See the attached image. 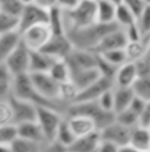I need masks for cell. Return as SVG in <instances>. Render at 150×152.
I'll return each mask as SVG.
<instances>
[{"mask_svg": "<svg viewBox=\"0 0 150 152\" xmlns=\"http://www.w3.org/2000/svg\"><path fill=\"white\" fill-rule=\"evenodd\" d=\"M145 104H146V101H145V100H143L142 97L135 95V97L132 99V101H131V103H130V106H129V109H131L135 114H137V115L139 116V115L142 114V112L144 110Z\"/></svg>", "mask_w": 150, "mask_h": 152, "instance_id": "cell-44", "label": "cell"}, {"mask_svg": "<svg viewBox=\"0 0 150 152\" xmlns=\"http://www.w3.org/2000/svg\"><path fill=\"white\" fill-rule=\"evenodd\" d=\"M81 0H56V5H58L64 11H70L74 8Z\"/></svg>", "mask_w": 150, "mask_h": 152, "instance_id": "cell-48", "label": "cell"}, {"mask_svg": "<svg viewBox=\"0 0 150 152\" xmlns=\"http://www.w3.org/2000/svg\"><path fill=\"white\" fill-rule=\"evenodd\" d=\"M33 1L39 4V5H41V6H44V7H46V8H50L51 6L56 5V0H33Z\"/></svg>", "mask_w": 150, "mask_h": 152, "instance_id": "cell-50", "label": "cell"}, {"mask_svg": "<svg viewBox=\"0 0 150 152\" xmlns=\"http://www.w3.org/2000/svg\"><path fill=\"white\" fill-rule=\"evenodd\" d=\"M73 44L67 33L52 34L48 42L43 46L41 51L53 57L54 59H65L73 50Z\"/></svg>", "mask_w": 150, "mask_h": 152, "instance_id": "cell-10", "label": "cell"}, {"mask_svg": "<svg viewBox=\"0 0 150 152\" xmlns=\"http://www.w3.org/2000/svg\"><path fill=\"white\" fill-rule=\"evenodd\" d=\"M102 141L100 132L94 131L90 134L78 137L74 142L67 148L69 152H97L98 146Z\"/></svg>", "mask_w": 150, "mask_h": 152, "instance_id": "cell-18", "label": "cell"}, {"mask_svg": "<svg viewBox=\"0 0 150 152\" xmlns=\"http://www.w3.org/2000/svg\"><path fill=\"white\" fill-rule=\"evenodd\" d=\"M71 114H81L91 118L96 125L98 131L115 121V113L113 112H106L98 104L97 101H87V102H74L71 103L67 109L65 115H71Z\"/></svg>", "mask_w": 150, "mask_h": 152, "instance_id": "cell-4", "label": "cell"}, {"mask_svg": "<svg viewBox=\"0 0 150 152\" xmlns=\"http://www.w3.org/2000/svg\"><path fill=\"white\" fill-rule=\"evenodd\" d=\"M99 132L103 140L111 141L118 145L119 147H125V146H129L130 144L132 128L115 120L107 126H105L104 128H102Z\"/></svg>", "mask_w": 150, "mask_h": 152, "instance_id": "cell-11", "label": "cell"}, {"mask_svg": "<svg viewBox=\"0 0 150 152\" xmlns=\"http://www.w3.org/2000/svg\"><path fill=\"white\" fill-rule=\"evenodd\" d=\"M113 95H115V114L129 108L132 99L135 97V91L132 87H115L113 86Z\"/></svg>", "mask_w": 150, "mask_h": 152, "instance_id": "cell-24", "label": "cell"}, {"mask_svg": "<svg viewBox=\"0 0 150 152\" xmlns=\"http://www.w3.org/2000/svg\"><path fill=\"white\" fill-rule=\"evenodd\" d=\"M120 152H138V151H136L135 148H132L130 146H125V147H122L120 148Z\"/></svg>", "mask_w": 150, "mask_h": 152, "instance_id": "cell-53", "label": "cell"}, {"mask_svg": "<svg viewBox=\"0 0 150 152\" xmlns=\"http://www.w3.org/2000/svg\"><path fill=\"white\" fill-rule=\"evenodd\" d=\"M24 4H27V2H31V1H33V0H21Z\"/></svg>", "mask_w": 150, "mask_h": 152, "instance_id": "cell-55", "label": "cell"}, {"mask_svg": "<svg viewBox=\"0 0 150 152\" xmlns=\"http://www.w3.org/2000/svg\"><path fill=\"white\" fill-rule=\"evenodd\" d=\"M136 64V68H137V72H138V76H146V75H150V62L145 58V57H142L139 59H137L135 62Z\"/></svg>", "mask_w": 150, "mask_h": 152, "instance_id": "cell-45", "label": "cell"}, {"mask_svg": "<svg viewBox=\"0 0 150 152\" xmlns=\"http://www.w3.org/2000/svg\"><path fill=\"white\" fill-rule=\"evenodd\" d=\"M144 57L150 62V37L148 38V44H146V51H145V55Z\"/></svg>", "mask_w": 150, "mask_h": 152, "instance_id": "cell-51", "label": "cell"}, {"mask_svg": "<svg viewBox=\"0 0 150 152\" xmlns=\"http://www.w3.org/2000/svg\"><path fill=\"white\" fill-rule=\"evenodd\" d=\"M48 19V8L31 1L25 4L20 15H19V32L21 33L26 28L38 25L47 24Z\"/></svg>", "mask_w": 150, "mask_h": 152, "instance_id": "cell-8", "label": "cell"}, {"mask_svg": "<svg viewBox=\"0 0 150 152\" xmlns=\"http://www.w3.org/2000/svg\"><path fill=\"white\" fill-rule=\"evenodd\" d=\"M76 139H77V137L73 133V131H72L71 126L69 125V121L65 116L57 131V134H56V138L53 141H56L57 144H59L60 146H63L65 148H69L74 142Z\"/></svg>", "mask_w": 150, "mask_h": 152, "instance_id": "cell-28", "label": "cell"}, {"mask_svg": "<svg viewBox=\"0 0 150 152\" xmlns=\"http://www.w3.org/2000/svg\"><path fill=\"white\" fill-rule=\"evenodd\" d=\"M93 1H98V0H93Z\"/></svg>", "mask_w": 150, "mask_h": 152, "instance_id": "cell-57", "label": "cell"}, {"mask_svg": "<svg viewBox=\"0 0 150 152\" xmlns=\"http://www.w3.org/2000/svg\"><path fill=\"white\" fill-rule=\"evenodd\" d=\"M21 39V34L19 31L9 32L0 36V63H4L9 53L14 50L18 43Z\"/></svg>", "mask_w": 150, "mask_h": 152, "instance_id": "cell-25", "label": "cell"}, {"mask_svg": "<svg viewBox=\"0 0 150 152\" xmlns=\"http://www.w3.org/2000/svg\"><path fill=\"white\" fill-rule=\"evenodd\" d=\"M43 152H67V148L60 146L56 141L52 142H46L43 146Z\"/></svg>", "mask_w": 150, "mask_h": 152, "instance_id": "cell-49", "label": "cell"}, {"mask_svg": "<svg viewBox=\"0 0 150 152\" xmlns=\"http://www.w3.org/2000/svg\"><path fill=\"white\" fill-rule=\"evenodd\" d=\"M79 93V89L76 87V84L70 80V81H66V82H63L60 83V94H59V100L70 106L71 103L74 102L77 95Z\"/></svg>", "mask_w": 150, "mask_h": 152, "instance_id": "cell-34", "label": "cell"}, {"mask_svg": "<svg viewBox=\"0 0 150 152\" xmlns=\"http://www.w3.org/2000/svg\"><path fill=\"white\" fill-rule=\"evenodd\" d=\"M69 125L71 126L73 133L76 134V137H83L86 134H90L94 131H98L96 122L86 116V115H81V114H71V115H65Z\"/></svg>", "mask_w": 150, "mask_h": 152, "instance_id": "cell-17", "label": "cell"}, {"mask_svg": "<svg viewBox=\"0 0 150 152\" xmlns=\"http://www.w3.org/2000/svg\"><path fill=\"white\" fill-rule=\"evenodd\" d=\"M143 1H144L146 5H150V0H143Z\"/></svg>", "mask_w": 150, "mask_h": 152, "instance_id": "cell-56", "label": "cell"}, {"mask_svg": "<svg viewBox=\"0 0 150 152\" xmlns=\"http://www.w3.org/2000/svg\"><path fill=\"white\" fill-rule=\"evenodd\" d=\"M19 31V17L0 10V36Z\"/></svg>", "mask_w": 150, "mask_h": 152, "instance_id": "cell-33", "label": "cell"}, {"mask_svg": "<svg viewBox=\"0 0 150 152\" xmlns=\"http://www.w3.org/2000/svg\"><path fill=\"white\" fill-rule=\"evenodd\" d=\"M138 125H139V126H143V127L150 128V102H146L144 110H143L142 114L139 115Z\"/></svg>", "mask_w": 150, "mask_h": 152, "instance_id": "cell-47", "label": "cell"}, {"mask_svg": "<svg viewBox=\"0 0 150 152\" xmlns=\"http://www.w3.org/2000/svg\"><path fill=\"white\" fill-rule=\"evenodd\" d=\"M137 25L143 38L150 37V5H146L142 13L137 17Z\"/></svg>", "mask_w": 150, "mask_h": 152, "instance_id": "cell-38", "label": "cell"}, {"mask_svg": "<svg viewBox=\"0 0 150 152\" xmlns=\"http://www.w3.org/2000/svg\"><path fill=\"white\" fill-rule=\"evenodd\" d=\"M116 10L117 6L109 0L97 1V23L100 24H112L116 23Z\"/></svg>", "mask_w": 150, "mask_h": 152, "instance_id": "cell-26", "label": "cell"}, {"mask_svg": "<svg viewBox=\"0 0 150 152\" xmlns=\"http://www.w3.org/2000/svg\"><path fill=\"white\" fill-rule=\"evenodd\" d=\"M17 126V132H18V137L22 138V139H27L31 141H35L39 144H45L47 142L44 135V132L40 127V125L38 124L37 120L33 121H27V122H22Z\"/></svg>", "mask_w": 150, "mask_h": 152, "instance_id": "cell-19", "label": "cell"}, {"mask_svg": "<svg viewBox=\"0 0 150 152\" xmlns=\"http://www.w3.org/2000/svg\"><path fill=\"white\" fill-rule=\"evenodd\" d=\"M128 37L122 27H116L109 33H106L102 40L98 43V45L94 48V52H103L112 49H124L128 44Z\"/></svg>", "mask_w": 150, "mask_h": 152, "instance_id": "cell-15", "label": "cell"}, {"mask_svg": "<svg viewBox=\"0 0 150 152\" xmlns=\"http://www.w3.org/2000/svg\"><path fill=\"white\" fill-rule=\"evenodd\" d=\"M13 124V112L8 99L0 100V125Z\"/></svg>", "mask_w": 150, "mask_h": 152, "instance_id": "cell-42", "label": "cell"}, {"mask_svg": "<svg viewBox=\"0 0 150 152\" xmlns=\"http://www.w3.org/2000/svg\"><path fill=\"white\" fill-rule=\"evenodd\" d=\"M43 146L44 144L22 139L20 137H17L11 144L13 152H43Z\"/></svg>", "mask_w": 150, "mask_h": 152, "instance_id": "cell-32", "label": "cell"}, {"mask_svg": "<svg viewBox=\"0 0 150 152\" xmlns=\"http://www.w3.org/2000/svg\"><path fill=\"white\" fill-rule=\"evenodd\" d=\"M135 94L146 102H150V75L138 76L132 86Z\"/></svg>", "mask_w": 150, "mask_h": 152, "instance_id": "cell-36", "label": "cell"}, {"mask_svg": "<svg viewBox=\"0 0 150 152\" xmlns=\"http://www.w3.org/2000/svg\"><path fill=\"white\" fill-rule=\"evenodd\" d=\"M48 74L59 83L70 81L71 78V69L66 62V59H56L52 64Z\"/></svg>", "mask_w": 150, "mask_h": 152, "instance_id": "cell-30", "label": "cell"}, {"mask_svg": "<svg viewBox=\"0 0 150 152\" xmlns=\"http://www.w3.org/2000/svg\"><path fill=\"white\" fill-rule=\"evenodd\" d=\"M116 24L122 27V28H126L133 24L137 23V17L123 4L117 6L116 10V19H115Z\"/></svg>", "mask_w": 150, "mask_h": 152, "instance_id": "cell-31", "label": "cell"}, {"mask_svg": "<svg viewBox=\"0 0 150 152\" xmlns=\"http://www.w3.org/2000/svg\"><path fill=\"white\" fill-rule=\"evenodd\" d=\"M113 78L107 77V76H100L96 82L90 84L89 87L81 89L74 102H87V101H97V99L107 89L113 88ZM73 102V103H74Z\"/></svg>", "mask_w": 150, "mask_h": 152, "instance_id": "cell-14", "label": "cell"}, {"mask_svg": "<svg viewBox=\"0 0 150 152\" xmlns=\"http://www.w3.org/2000/svg\"><path fill=\"white\" fill-rule=\"evenodd\" d=\"M54 58L41 50H31L30 72H46L54 63Z\"/></svg>", "mask_w": 150, "mask_h": 152, "instance_id": "cell-22", "label": "cell"}, {"mask_svg": "<svg viewBox=\"0 0 150 152\" xmlns=\"http://www.w3.org/2000/svg\"><path fill=\"white\" fill-rule=\"evenodd\" d=\"M120 148L118 145L111 142V141H107V140H103L100 141L99 146H98V150L97 152H120Z\"/></svg>", "mask_w": 150, "mask_h": 152, "instance_id": "cell-46", "label": "cell"}, {"mask_svg": "<svg viewBox=\"0 0 150 152\" xmlns=\"http://www.w3.org/2000/svg\"><path fill=\"white\" fill-rule=\"evenodd\" d=\"M130 147L135 148L138 152H149L150 151V128L143 126H135L132 128Z\"/></svg>", "mask_w": 150, "mask_h": 152, "instance_id": "cell-21", "label": "cell"}, {"mask_svg": "<svg viewBox=\"0 0 150 152\" xmlns=\"http://www.w3.org/2000/svg\"><path fill=\"white\" fill-rule=\"evenodd\" d=\"M17 137L18 132L15 125H0V145H11Z\"/></svg>", "mask_w": 150, "mask_h": 152, "instance_id": "cell-39", "label": "cell"}, {"mask_svg": "<svg viewBox=\"0 0 150 152\" xmlns=\"http://www.w3.org/2000/svg\"><path fill=\"white\" fill-rule=\"evenodd\" d=\"M64 15L66 31L92 25L97 23V1L81 0L74 8L64 11Z\"/></svg>", "mask_w": 150, "mask_h": 152, "instance_id": "cell-3", "label": "cell"}, {"mask_svg": "<svg viewBox=\"0 0 150 152\" xmlns=\"http://www.w3.org/2000/svg\"><path fill=\"white\" fill-rule=\"evenodd\" d=\"M21 40L31 50H41L52 36V31L47 24H38L22 31Z\"/></svg>", "mask_w": 150, "mask_h": 152, "instance_id": "cell-9", "label": "cell"}, {"mask_svg": "<svg viewBox=\"0 0 150 152\" xmlns=\"http://www.w3.org/2000/svg\"><path fill=\"white\" fill-rule=\"evenodd\" d=\"M98 104L100 108H103L106 112H113L115 108V95H113V88H110L105 90L98 99H97ZM115 113V112H113Z\"/></svg>", "mask_w": 150, "mask_h": 152, "instance_id": "cell-41", "label": "cell"}, {"mask_svg": "<svg viewBox=\"0 0 150 152\" xmlns=\"http://www.w3.org/2000/svg\"><path fill=\"white\" fill-rule=\"evenodd\" d=\"M116 27H118L116 23H112V24L94 23L85 27L69 30L66 31V33L74 48L93 51L94 48L98 45V43L102 40V38Z\"/></svg>", "mask_w": 150, "mask_h": 152, "instance_id": "cell-1", "label": "cell"}, {"mask_svg": "<svg viewBox=\"0 0 150 152\" xmlns=\"http://www.w3.org/2000/svg\"><path fill=\"white\" fill-rule=\"evenodd\" d=\"M149 152H150V151H149Z\"/></svg>", "mask_w": 150, "mask_h": 152, "instance_id": "cell-58", "label": "cell"}, {"mask_svg": "<svg viewBox=\"0 0 150 152\" xmlns=\"http://www.w3.org/2000/svg\"><path fill=\"white\" fill-rule=\"evenodd\" d=\"M109 1H111L112 4H115L116 6H118V5H120V4H123V0H109Z\"/></svg>", "mask_w": 150, "mask_h": 152, "instance_id": "cell-54", "label": "cell"}, {"mask_svg": "<svg viewBox=\"0 0 150 152\" xmlns=\"http://www.w3.org/2000/svg\"><path fill=\"white\" fill-rule=\"evenodd\" d=\"M12 95L30 101L34 103L35 106H46V107H52L61 113H66V109L69 106L60 103V102H52L43 97L38 90L34 88L30 74H21L18 76H14V83H13V89H12Z\"/></svg>", "mask_w": 150, "mask_h": 152, "instance_id": "cell-2", "label": "cell"}, {"mask_svg": "<svg viewBox=\"0 0 150 152\" xmlns=\"http://www.w3.org/2000/svg\"><path fill=\"white\" fill-rule=\"evenodd\" d=\"M31 81L38 93L48 101L52 102H60L59 94H60V83L56 81L48 71L46 72H28ZM65 104V103H64ZM67 106V104H66Z\"/></svg>", "mask_w": 150, "mask_h": 152, "instance_id": "cell-6", "label": "cell"}, {"mask_svg": "<svg viewBox=\"0 0 150 152\" xmlns=\"http://www.w3.org/2000/svg\"><path fill=\"white\" fill-rule=\"evenodd\" d=\"M138 77L135 62L128 61L117 68L113 76L115 87H132Z\"/></svg>", "mask_w": 150, "mask_h": 152, "instance_id": "cell-16", "label": "cell"}, {"mask_svg": "<svg viewBox=\"0 0 150 152\" xmlns=\"http://www.w3.org/2000/svg\"><path fill=\"white\" fill-rule=\"evenodd\" d=\"M31 62V49L20 39L14 50L6 58L5 64L14 76L30 72Z\"/></svg>", "mask_w": 150, "mask_h": 152, "instance_id": "cell-7", "label": "cell"}, {"mask_svg": "<svg viewBox=\"0 0 150 152\" xmlns=\"http://www.w3.org/2000/svg\"><path fill=\"white\" fill-rule=\"evenodd\" d=\"M102 76L98 66L94 68H87V69H80V70H74L71 71V81L76 84V87L79 89V91L93 82H96L99 77Z\"/></svg>", "mask_w": 150, "mask_h": 152, "instance_id": "cell-20", "label": "cell"}, {"mask_svg": "<svg viewBox=\"0 0 150 152\" xmlns=\"http://www.w3.org/2000/svg\"><path fill=\"white\" fill-rule=\"evenodd\" d=\"M0 152H13L11 145H0Z\"/></svg>", "mask_w": 150, "mask_h": 152, "instance_id": "cell-52", "label": "cell"}, {"mask_svg": "<svg viewBox=\"0 0 150 152\" xmlns=\"http://www.w3.org/2000/svg\"><path fill=\"white\" fill-rule=\"evenodd\" d=\"M47 25L50 26V28L52 31V34L66 33L64 11L58 5H53V6H51L48 8Z\"/></svg>", "mask_w": 150, "mask_h": 152, "instance_id": "cell-23", "label": "cell"}, {"mask_svg": "<svg viewBox=\"0 0 150 152\" xmlns=\"http://www.w3.org/2000/svg\"><path fill=\"white\" fill-rule=\"evenodd\" d=\"M138 119H139V116L137 114H135L129 108L115 114V120L116 121H118V122H120V124H123L128 127H131V128H133L135 126L138 125Z\"/></svg>", "mask_w": 150, "mask_h": 152, "instance_id": "cell-37", "label": "cell"}, {"mask_svg": "<svg viewBox=\"0 0 150 152\" xmlns=\"http://www.w3.org/2000/svg\"><path fill=\"white\" fill-rule=\"evenodd\" d=\"M14 75L4 63H0V100L8 99L12 94Z\"/></svg>", "mask_w": 150, "mask_h": 152, "instance_id": "cell-27", "label": "cell"}, {"mask_svg": "<svg viewBox=\"0 0 150 152\" xmlns=\"http://www.w3.org/2000/svg\"><path fill=\"white\" fill-rule=\"evenodd\" d=\"M146 44H148V38L128 42L126 46L124 48L126 56H128V61L136 62L137 59L144 57L145 51H146Z\"/></svg>", "mask_w": 150, "mask_h": 152, "instance_id": "cell-29", "label": "cell"}, {"mask_svg": "<svg viewBox=\"0 0 150 152\" xmlns=\"http://www.w3.org/2000/svg\"><path fill=\"white\" fill-rule=\"evenodd\" d=\"M25 4L21 0H0V10L13 15H20Z\"/></svg>", "mask_w": 150, "mask_h": 152, "instance_id": "cell-40", "label": "cell"}, {"mask_svg": "<svg viewBox=\"0 0 150 152\" xmlns=\"http://www.w3.org/2000/svg\"><path fill=\"white\" fill-rule=\"evenodd\" d=\"M13 112V125L37 120V106L30 101L19 99L11 94L8 97Z\"/></svg>", "mask_w": 150, "mask_h": 152, "instance_id": "cell-12", "label": "cell"}, {"mask_svg": "<svg viewBox=\"0 0 150 152\" xmlns=\"http://www.w3.org/2000/svg\"><path fill=\"white\" fill-rule=\"evenodd\" d=\"M123 5H125L136 17H138L146 6L143 0H123Z\"/></svg>", "mask_w": 150, "mask_h": 152, "instance_id": "cell-43", "label": "cell"}, {"mask_svg": "<svg viewBox=\"0 0 150 152\" xmlns=\"http://www.w3.org/2000/svg\"><path fill=\"white\" fill-rule=\"evenodd\" d=\"M64 118V113L52 107L37 106V121L40 125L47 142H52L54 140L57 131Z\"/></svg>", "mask_w": 150, "mask_h": 152, "instance_id": "cell-5", "label": "cell"}, {"mask_svg": "<svg viewBox=\"0 0 150 152\" xmlns=\"http://www.w3.org/2000/svg\"><path fill=\"white\" fill-rule=\"evenodd\" d=\"M67 152H69V151H67Z\"/></svg>", "mask_w": 150, "mask_h": 152, "instance_id": "cell-59", "label": "cell"}, {"mask_svg": "<svg viewBox=\"0 0 150 152\" xmlns=\"http://www.w3.org/2000/svg\"><path fill=\"white\" fill-rule=\"evenodd\" d=\"M65 59L71 71L97 66V53L92 50L73 48V50Z\"/></svg>", "mask_w": 150, "mask_h": 152, "instance_id": "cell-13", "label": "cell"}, {"mask_svg": "<svg viewBox=\"0 0 150 152\" xmlns=\"http://www.w3.org/2000/svg\"><path fill=\"white\" fill-rule=\"evenodd\" d=\"M97 53H99L106 62H109L110 64H112L116 68H118L122 64H124L125 62H128V56H126L125 49H112V50L97 52Z\"/></svg>", "mask_w": 150, "mask_h": 152, "instance_id": "cell-35", "label": "cell"}]
</instances>
